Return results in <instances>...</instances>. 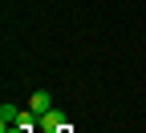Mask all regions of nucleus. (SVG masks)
<instances>
[{
  "label": "nucleus",
  "instance_id": "1",
  "mask_svg": "<svg viewBox=\"0 0 146 133\" xmlns=\"http://www.w3.org/2000/svg\"><path fill=\"white\" fill-rule=\"evenodd\" d=\"M65 125H69V121H65L61 109H49V113L36 117V129H41V133H57V129H65Z\"/></svg>",
  "mask_w": 146,
  "mask_h": 133
},
{
  "label": "nucleus",
  "instance_id": "3",
  "mask_svg": "<svg viewBox=\"0 0 146 133\" xmlns=\"http://www.w3.org/2000/svg\"><path fill=\"white\" fill-rule=\"evenodd\" d=\"M21 121V109L16 105H0V125H16Z\"/></svg>",
  "mask_w": 146,
  "mask_h": 133
},
{
  "label": "nucleus",
  "instance_id": "4",
  "mask_svg": "<svg viewBox=\"0 0 146 133\" xmlns=\"http://www.w3.org/2000/svg\"><path fill=\"white\" fill-rule=\"evenodd\" d=\"M0 133H33V129H25V125H4Z\"/></svg>",
  "mask_w": 146,
  "mask_h": 133
},
{
  "label": "nucleus",
  "instance_id": "5",
  "mask_svg": "<svg viewBox=\"0 0 146 133\" xmlns=\"http://www.w3.org/2000/svg\"><path fill=\"white\" fill-rule=\"evenodd\" d=\"M57 133H73V125H65V129H57Z\"/></svg>",
  "mask_w": 146,
  "mask_h": 133
},
{
  "label": "nucleus",
  "instance_id": "2",
  "mask_svg": "<svg viewBox=\"0 0 146 133\" xmlns=\"http://www.w3.org/2000/svg\"><path fill=\"white\" fill-rule=\"evenodd\" d=\"M29 109L36 113V117H41V113H49V109H53V97H49V93H45V89H36V93H33V97H29Z\"/></svg>",
  "mask_w": 146,
  "mask_h": 133
}]
</instances>
